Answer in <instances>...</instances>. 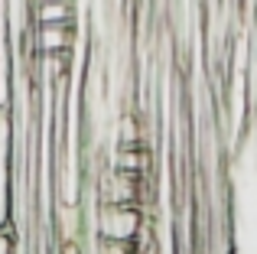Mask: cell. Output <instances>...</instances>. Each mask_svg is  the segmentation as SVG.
<instances>
[{
  "label": "cell",
  "mask_w": 257,
  "mask_h": 254,
  "mask_svg": "<svg viewBox=\"0 0 257 254\" xmlns=\"http://www.w3.org/2000/svg\"><path fill=\"white\" fill-rule=\"evenodd\" d=\"M140 231V212L134 205H120V202H107L101 209V238L104 241H137Z\"/></svg>",
  "instance_id": "obj_1"
},
{
  "label": "cell",
  "mask_w": 257,
  "mask_h": 254,
  "mask_svg": "<svg viewBox=\"0 0 257 254\" xmlns=\"http://www.w3.org/2000/svg\"><path fill=\"white\" fill-rule=\"evenodd\" d=\"M39 49L43 52H69L75 36H72V23H39Z\"/></svg>",
  "instance_id": "obj_2"
},
{
  "label": "cell",
  "mask_w": 257,
  "mask_h": 254,
  "mask_svg": "<svg viewBox=\"0 0 257 254\" xmlns=\"http://www.w3.org/2000/svg\"><path fill=\"white\" fill-rule=\"evenodd\" d=\"M33 17L36 23H72L75 7L72 0H33Z\"/></svg>",
  "instance_id": "obj_3"
},
{
  "label": "cell",
  "mask_w": 257,
  "mask_h": 254,
  "mask_svg": "<svg viewBox=\"0 0 257 254\" xmlns=\"http://www.w3.org/2000/svg\"><path fill=\"white\" fill-rule=\"evenodd\" d=\"M7 150H10V121L0 114V222L7 215Z\"/></svg>",
  "instance_id": "obj_4"
}]
</instances>
